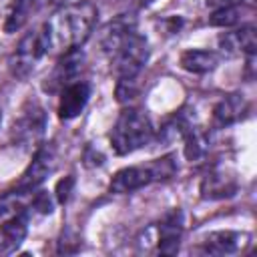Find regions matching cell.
Wrapping results in <instances>:
<instances>
[{
    "mask_svg": "<svg viewBox=\"0 0 257 257\" xmlns=\"http://www.w3.org/2000/svg\"><path fill=\"white\" fill-rule=\"evenodd\" d=\"M98 18V8L90 0L70 2L54 12L50 20L44 22L50 52H66L70 48H80L92 34Z\"/></svg>",
    "mask_w": 257,
    "mask_h": 257,
    "instance_id": "6da1fadb",
    "label": "cell"
},
{
    "mask_svg": "<svg viewBox=\"0 0 257 257\" xmlns=\"http://www.w3.org/2000/svg\"><path fill=\"white\" fill-rule=\"evenodd\" d=\"M36 12V4L34 0H12L10 2V8H8V16H6V22H4V30L8 34L20 30L28 18Z\"/></svg>",
    "mask_w": 257,
    "mask_h": 257,
    "instance_id": "e0dca14e",
    "label": "cell"
},
{
    "mask_svg": "<svg viewBox=\"0 0 257 257\" xmlns=\"http://www.w3.org/2000/svg\"><path fill=\"white\" fill-rule=\"evenodd\" d=\"M149 56H151L149 40L137 28L131 30L110 56L116 78L118 80H135L147 66Z\"/></svg>",
    "mask_w": 257,
    "mask_h": 257,
    "instance_id": "3957f363",
    "label": "cell"
},
{
    "mask_svg": "<svg viewBox=\"0 0 257 257\" xmlns=\"http://www.w3.org/2000/svg\"><path fill=\"white\" fill-rule=\"evenodd\" d=\"M50 54V46H48V36H46V28L44 24L36 30H30L22 36V40L18 42L12 58H10V70L14 76L18 78H28L38 62Z\"/></svg>",
    "mask_w": 257,
    "mask_h": 257,
    "instance_id": "277c9868",
    "label": "cell"
},
{
    "mask_svg": "<svg viewBox=\"0 0 257 257\" xmlns=\"http://www.w3.org/2000/svg\"><path fill=\"white\" fill-rule=\"evenodd\" d=\"M26 233H28V209L0 223V251L2 253L16 251L22 245Z\"/></svg>",
    "mask_w": 257,
    "mask_h": 257,
    "instance_id": "9a60e30c",
    "label": "cell"
},
{
    "mask_svg": "<svg viewBox=\"0 0 257 257\" xmlns=\"http://www.w3.org/2000/svg\"><path fill=\"white\" fill-rule=\"evenodd\" d=\"M82 64H84V54L80 48H70L66 52L60 54L58 62L54 64L52 72L46 76V82H44V90L48 92H60L66 84L74 82L78 72L82 70Z\"/></svg>",
    "mask_w": 257,
    "mask_h": 257,
    "instance_id": "8992f818",
    "label": "cell"
},
{
    "mask_svg": "<svg viewBox=\"0 0 257 257\" xmlns=\"http://www.w3.org/2000/svg\"><path fill=\"white\" fill-rule=\"evenodd\" d=\"M249 245V235L243 231H213L209 233L203 243H201V251L205 255H235L239 251H243Z\"/></svg>",
    "mask_w": 257,
    "mask_h": 257,
    "instance_id": "ba28073f",
    "label": "cell"
},
{
    "mask_svg": "<svg viewBox=\"0 0 257 257\" xmlns=\"http://www.w3.org/2000/svg\"><path fill=\"white\" fill-rule=\"evenodd\" d=\"M239 20H241L239 6H219V8H213V12L209 16V24L219 26V28H231V26L239 24Z\"/></svg>",
    "mask_w": 257,
    "mask_h": 257,
    "instance_id": "d6986e66",
    "label": "cell"
},
{
    "mask_svg": "<svg viewBox=\"0 0 257 257\" xmlns=\"http://www.w3.org/2000/svg\"><path fill=\"white\" fill-rule=\"evenodd\" d=\"M235 191H237V179L227 169L213 167L201 179V197L203 199H211V201L225 199V197H233Z\"/></svg>",
    "mask_w": 257,
    "mask_h": 257,
    "instance_id": "7c38bea8",
    "label": "cell"
},
{
    "mask_svg": "<svg viewBox=\"0 0 257 257\" xmlns=\"http://www.w3.org/2000/svg\"><path fill=\"white\" fill-rule=\"evenodd\" d=\"M151 183H155L151 163L149 165H133V167H124V169L116 171L110 179L108 189H110V193L124 195V193L139 191V189H143Z\"/></svg>",
    "mask_w": 257,
    "mask_h": 257,
    "instance_id": "9c48e42d",
    "label": "cell"
},
{
    "mask_svg": "<svg viewBox=\"0 0 257 257\" xmlns=\"http://www.w3.org/2000/svg\"><path fill=\"white\" fill-rule=\"evenodd\" d=\"M243 2H253V0H205L207 6L211 8H219V6H239Z\"/></svg>",
    "mask_w": 257,
    "mask_h": 257,
    "instance_id": "cb8c5ba5",
    "label": "cell"
},
{
    "mask_svg": "<svg viewBox=\"0 0 257 257\" xmlns=\"http://www.w3.org/2000/svg\"><path fill=\"white\" fill-rule=\"evenodd\" d=\"M179 64L183 70L193 72V74H207L211 70L217 68L219 64V54L215 50H207V48H191L185 50L179 58Z\"/></svg>",
    "mask_w": 257,
    "mask_h": 257,
    "instance_id": "2e32d148",
    "label": "cell"
},
{
    "mask_svg": "<svg viewBox=\"0 0 257 257\" xmlns=\"http://www.w3.org/2000/svg\"><path fill=\"white\" fill-rule=\"evenodd\" d=\"M46 128V114L38 104H32L22 112V116L14 122V137L20 145L28 147L40 141Z\"/></svg>",
    "mask_w": 257,
    "mask_h": 257,
    "instance_id": "8fae6325",
    "label": "cell"
},
{
    "mask_svg": "<svg viewBox=\"0 0 257 257\" xmlns=\"http://www.w3.org/2000/svg\"><path fill=\"white\" fill-rule=\"evenodd\" d=\"M72 187H74V177H64V179H60L58 183H56V199H58V203H66L68 201V197H70V193H72Z\"/></svg>",
    "mask_w": 257,
    "mask_h": 257,
    "instance_id": "7402d4cb",
    "label": "cell"
},
{
    "mask_svg": "<svg viewBox=\"0 0 257 257\" xmlns=\"http://www.w3.org/2000/svg\"><path fill=\"white\" fill-rule=\"evenodd\" d=\"M133 2H135V4L139 6V8H147V6H151V4H155L157 0H133Z\"/></svg>",
    "mask_w": 257,
    "mask_h": 257,
    "instance_id": "d4e9b609",
    "label": "cell"
},
{
    "mask_svg": "<svg viewBox=\"0 0 257 257\" xmlns=\"http://www.w3.org/2000/svg\"><path fill=\"white\" fill-rule=\"evenodd\" d=\"M219 46L229 56H235V54H245L247 58L249 56H255V50H257L255 26L253 24H247V26H241L237 30H231V32L221 34L219 36Z\"/></svg>",
    "mask_w": 257,
    "mask_h": 257,
    "instance_id": "4fadbf2b",
    "label": "cell"
},
{
    "mask_svg": "<svg viewBox=\"0 0 257 257\" xmlns=\"http://www.w3.org/2000/svg\"><path fill=\"white\" fill-rule=\"evenodd\" d=\"M54 165H56V149H54V145H50V143L48 145H40L36 149L30 165L22 173L16 189L24 191V193H34L46 181V177L54 171Z\"/></svg>",
    "mask_w": 257,
    "mask_h": 257,
    "instance_id": "5b68a950",
    "label": "cell"
},
{
    "mask_svg": "<svg viewBox=\"0 0 257 257\" xmlns=\"http://www.w3.org/2000/svg\"><path fill=\"white\" fill-rule=\"evenodd\" d=\"M30 205H32V209H36L42 215H50L52 213V207H54L52 197H50L48 191H36L32 195V199H30Z\"/></svg>",
    "mask_w": 257,
    "mask_h": 257,
    "instance_id": "44dd1931",
    "label": "cell"
},
{
    "mask_svg": "<svg viewBox=\"0 0 257 257\" xmlns=\"http://www.w3.org/2000/svg\"><path fill=\"white\" fill-rule=\"evenodd\" d=\"M26 195H30V193H24V191L16 189V191H10V193L0 197V223L26 209V201H24Z\"/></svg>",
    "mask_w": 257,
    "mask_h": 257,
    "instance_id": "ac0fdd59",
    "label": "cell"
},
{
    "mask_svg": "<svg viewBox=\"0 0 257 257\" xmlns=\"http://www.w3.org/2000/svg\"><path fill=\"white\" fill-rule=\"evenodd\" d=\"M34 4H36V12H40V10H58L70 4V0H34Z\"/></svg>",
    "mask_w": 257,
    "mask_h": 257,
    "instance_id": "603a6c76",
    "label": "cell"
},
{
    "mask_svg": "<svg viewBox=\"0 0 257 257\" xmlns=\"http://www.w3.org/2000/svg\"><path fill=\"white\" fill-rule=\"evenodd\" d=\"M90 98V84L84 82V80H74L70 84H66L62 90H60V98H58V116L62 120H72L76 118L86 102Z\"/></svg>",
    "mask_w": 257,
    "mask_h": 257,
    "instance_id": "30bf717a",
    "label": "cell"
},
{
    "mask_svg": "<svg viewBox=\"0 0 257 257\" xmlns=\"http://www.w3.org/2000/svg\"><path fill=\"white\" fill-rule=\"evenodd\" d=\"M155 128L149 118V114L141 108H124L112 131H110V147L116 155H131L143 147H147L153 141Z\"/></svg>",
    "mask_w": 257,
    "mask_h": 257,
    "instance_id": "7a4b0ae2",
    "label": "cell"
},
{
    "mask_svg": "<svg viewBox=\"0 0 257 257\" xmlns=\"http://www.w3.org/2000/svg\"><path fill=\"white\" fill-rule=\"evenodd\" d=\"M0 122H2V110H0Z\"/></svg>",
    "mask_w": 257,
    "mask_h": 257,
    "instance_id": "484cf974",
    "label": "cell"
},
{
    "mask_svg": "<svg viewBox=\"0 0 257 257\" xmlns=\"http://www.w3.org/2000/svg\"><path fill=\"white\" fill-rule=\"evenodd\" d=\"M247 108H249V104L243 94H239V92L225 94L213 108V126L215 128L231 126L233 122H237L245 116Z\"/></svg>",
    "mask_w": 257,
    "mask_h": 257,
    "instance_id": "5bb4252c",
    "label": "cell"
},
{
    "mask_svg": "<svg viewBox=\"0 0 257 257\" xmlns=\"http://www.w3.org/2000/svg\"><path fill=\"white\" fill-rule=\"evenodd\" d=\"M183 229H185V221H183V211L181 209H171L167 211L161 221L157 223V253L161 255H175L179 251L181 245V237H183Z\"/></svg>",
    "mask_w": 257,
    "mask_h": 257,
    "instance_id": "52a82bcc",
    "label": "cell"
},
{
    "mask_svg": "<svg viewBox=\"0 0 257 257\" xmlns=\"http://www.w3.org/2000/svg\"><path fill=\"white\" fill-rule=\"evenodd\" d=\"M151 169H153V175H155V183L157 181H169L177 175V163H175V157L173 155H167V157H161V159H155L151 163Z\"/></svg>",
    "mask_w": 257,
    "mask_h": 257,
    "instance_id": "ffe728a7",
    "label": "cell"
}]
</instances>
